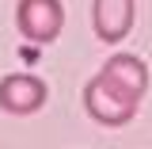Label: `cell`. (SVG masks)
I'll return each instance as SVG.
<instances>
[{
  "label": "cell",
  "mask_w": 152,
  "mask_h": 149,
  "mask_svg": "<svg viewBox=\"0 0 152 149\" xmlns=\"http://www.w3.org/2000/svg\"><path fill=\"white\" fill-rule=\"evenodd\" d=\"M133 0H91V27L103 42H122L133 31Z\"/></svg>",
  "instance_id": "277c9868"
},
{
  "label": "cell",
  "mask_w": 152,
  "mask_h": 149,
  "mask_svg": "<svg viewBox=\"0 0 152 149\" xmlns=\"http://www.w3.org/2000/svg\"><path fill=\"white\" fill-rule=\"evenodd\" d=\"M46 80L34 73H8L0 80V107L8 115H34L42 103H46Z\"/></svg>",
  "instance_id": "3957f363"
},
{
  "label": "cell",
  "mask_w": 152,
  "mask_h": 149,
  "mask_svg": "<svg viewBox=\"0 0 152 149\" xmlns=\"http://www.w3.org/2000/svg\"><path fill=\"white\" fill-rule=\"evenodd\" d=\"M141 107V99L126 92L122 84H114L107 73H95L84 84V111L91 115L99 126H126Z\"/></svg>",
  "instance_id": "6da1fadb"
},
{
  "label": "cell",
  "mask_w": 152,
  "mask_h": 149,
  "mask_svg": "<svg viewBox=\"0 0 152 149\" xmlns=\"http://www.w3.org/2000/svg\"><path fill=\"white\" fill-rule=\"evenodd\" d=\"M15 27L27 42H53L65 31V4L61 0H19L15 4Z\"/></svg>",
  "instance_id": "7a4b0ae2"
},
{
  "label": "cell",
  "mask_w": 152,
  "mask_h": 149,
  "mask_svg": "<svg viewBox=\"0 0 152 149\" xmlns=\"http://www.w3.org/2000/svg\"><path fill=\"white\" fill-rule=\"evenodd\" d=\"M99 73H107L114 84H122V88L133 92L137 99L148 92V65H145L137 54H110V57H107V65H103Z\"/></svg>",
  "instance_id": "5b68a950"
}]
</instances>
